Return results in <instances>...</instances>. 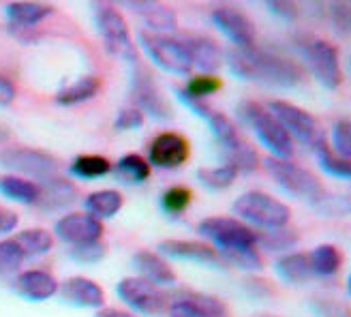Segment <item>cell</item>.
Returning a JSON list of instances; mask_svg holds the SVG:
<instances>
[{
	"label": "cell",
	"mask_w": 351,
	"mask_h": 317,
	"mask_svg": "<svg viewBox=\"0 0 351 317\" xmlns=\"http://www.w3.org/2000/svg\"><path fill=\"white\" fill-rule=\"evenodd\" d=\"M225 56H227V64H230V71L240 80H255L278 88H293L306 80V71L300 62L274 54V51L268 49L236 47L227 51Z\"/></svg>",
	"instance_id": "cell-1"
},
{
	"label": "cell",
	"mask_w": 351,
	"mask_h": 317,
	"mask_svg": "<svg viewBox=\"0 0 351 317\" xmlns=\"http://www.w3.org/2000/svg\"><path fill=\"white\" fill-rule=\"evenodd\" d=\"M238 116L242 118L244 125H249L259 142L266 146L272 156L276 158H289L293 154V139L291 135L285 131V127L274 118V114L263 108L257 101H242L238 105Z\"/></svg>",
	"instance_id": "cell-2"
},
{
	"label": "cell",
	"mask_w": 351,
	"mask_h": 317,
	"mask_svg": "<svg viewBox=\"0 0 351 317\" xmlns=\"http://www.w3.org/2000/svg\"><path fill=\"white\" fill-rule=\"evenodd\" d=\"M208 125L213 129V135L217 139V144L225 156V163L234 165L238 172H253L259 165V152L255 146H251L238 131V127L232 122V118H227L221 112L210 114Z\"/></svg>",
	"instance_id": "cell-3"
},
{
	"label": "cell",
	"mask_w": 351,
	"mask_h": 317,
	"mask_svg": "<svg viewBox=\"0 0 351 317\" xmlns=\"http://www.w3.org/2000/svg\"><path fill=\"white\" fill-rule=\"evenodd\" d=\"M263 165H266L272 178L287 193H291L293 198L306 202H322L326 198V189L322 180L311 169L289 161V158H276V156L263 158Z\"/></svg>",
	"instance_id": "cell-4"
},
{
	"label": "cell",
	"mask_w": 351,
	"mask_h": 317,
	"mask_svg": "<svg viewBox=\"0 0 351 317\" xmlns=\"http://www.w3.org/2000/svg\"><path fill=\"white\" fill-rule=\"evenodd\" d=\"M234 213L263 230H278V227H287L291 219V208L268 193L261 191H249L234 202Z\"/></svg>",
	"instance_id": "cell-5"
},
{
	"label": "cell",
	"mask_w": 351,
	"mask_h": 317,
	"mask_svg": "<svg viewBox=\"0 0 351 317\" xmlns=\"http://www.w3.org/2000/svg\"><path fill=\"white\" fill-rule=\"evenodd\" d=\"M300 49H302V56L311 69V73L315 75V80H317L322 86H326L328 91H337V88L343 84L339 47L326 39L308 37L300 43Z\"/></svg>",
	"instance_id": "cell-6"
},
{
	"label": "cell",
	"mask_w": 351,
	"mask_h": 317,
	"mask_svg": "<svg viewBox=\"0 0 351 317\" xmlns=\"http://www.w3.org/2000/svg\"><path fill=\"white\" fill-rule=\"evenodd\" d=\"M139 43H142L144 51L150 56V60L161 67L163 71L173 73V75H189L191 73V58L189 51L182 41H176L167 34L159 32H148L142 30L139 32Z\"/></svg>",
	"instance_id": "cell-7"
},
{
	"label": "cell",
	"mask_w": 351,
	"mask_h": 317,
	"mask_svg": "<svg viewBox=\"0 0 351 317\" xmlns=\"http://www.w3.org/2000/svg\"><path fill=\"white\" fill-rule=\"evenodd\" d=\"M116 294L129 309L135 311V315L156 317L167 313L169 307V296L161 287H156L139 277L122 279L116 285Z\"/></svg>",
	"instance_id": "cell-8"
},
{
	"label": "cell",
	"mask_w": 351,
	"mask_h": 317,
	"mask_svg": "<svg viewBox=\"0 0 351 317\" xmlns=\"http://www.w3.org/2000/svg\"><path fill=\"white\" fill-rule=\"evenodd\" d=\"M268 110L274 114V118L285 127V131L291 135V139H300V142L315 146L317 148L326 135L322 129V122L315 118L311 112H306L304 108H298V105L289 103V101H280L274 99L268 103Z\"/></svg>",
	"instance_id": "cell-9"
},
{
	"label": "cell",
	"mask_w": 351,
	"mask_h": 317,
	"mask_svg": "<svg viewBox=\"0 0 351 317\" xmlns=\"http://www.w3.org/2000/svg\"><path fill=\"white\" fill-rule=\"evenodd\" d=\"M95 22H97L99 32H101L103 45L112 56L129 60V62L137 60V49H135V43L131 39L129 26H127L125 17L120 15L118 9H114L110 5L99 7L95 13Z\"/></svg>",
	"instance_id": "cell-10"
},
{
	"label": "cell",
	"mask_w": 351,
	"mask_h": 317,
	"mask_svg": "<svg viewBox=\"0 0 351 317\" xmlns=\"http://www.w3.org/2000/svg\"><path fill=\"white\" fill-rule=\"evenodd\" d=\"M197 230L202 236L213 240L221 251L238 249V246H257V232L234 217H208L199 221Z\"/></svg>",
	"instance_id": "cell-11"
},
{
	"label": "cell",
	"mask_w": 351,
	"mask_h": 317,
	"mask_svg": "<svg viewBox=\"0 0 351 317\" xmlns=\"http://www.w3.org/2000/svg\"><path fill=\"white\" fill-rule=\"evenodd\" d=\"M0 165L17 172V176H22V178L28 176V178L41 183L54 178L58 169L56 158L37 148H7L0 152Z\"/></svg>",
	"instance_id": "cell-12"
},
{
	"label": "cell",
	"mask_w": 351,
	"mask_h": 317,
	"mask_svg": "<svg viewBox=\"0 0 351 317\" xmlns=\"http://www.w3.org/2000/svg\"><path fill=\"white\" fill-rule=\"evenodd\" d=\"M169 317H230V309L217 296L204 292L180 290L167 307Z\"/></svg>",
	"instance_id": "cell-13"
},
{
	"label": "cell",
	"mask_w": 351,
	"mask_h": 317,
	"mask_svg": "<svg viewBox=\"0 0 351 317\" xmlns=\"http://www.w3.org/2000/svg\"><path fill=\"white\" fill-rule=\"evenodd\" d=\"M191 156L189 139L180 133L165 131L156 135L148 148V163L161 169H176L182 167Z\"/></svg>",
	"instance_id": "cell-14"
},
{
	"label": "cell",
	"mask_w": 351,
	"mask_h": 317,
	"mask_svg": "<svg viewBox=\"0 0 351 317\" xmlns=\"http://www.w3.org/2000/svg\"><path fill=\"white\" fill-rule=\"evenodd\" d=\"M210 17H213L217 28L238 49L255 47V26L247 17V13L238 11L236 7H217V9H213V15Z\"/></svg>",
	"instance_id": "cell-15"
},
{
	"label": "cell",
	"mask_w": 351,
	"mask_h": 317,
	"mask_svg": "<svg viewBox=\"0 0 351 317\" xmlns=\"http://www.w3.org/2000/svg\"><path fill=\"white\" fill-rule=\"evenodd\" d=\"M56 236L71 246L101 242L103 223L88 213H71V215H64L62 219H58Z\"/></svg>",
	"instance_id": "cell-16"
},
{
	"label": "cell",
	"mask_w": 351,
	"mask_h": 317,
	"mask_svg": "<svg viewBox=\"0 0 351 317\" xmlns=\"http://www.w3.org/2000/svg\"><path fill=\"white\" fill-rule=\"evenodd\" d=\"M131 95H133L137 110L142 114L146 112L156 120H169L173 116L167 99L161 95L159 88L154 86V82H152V78L148 73H135L133 86H131Z\"/></svg>",
	"instance_id": "cell-17"
},
{
	"label": "cell",
	"mask_w": 351,
	"mask_h": 317,
	"mask_svg": "<svg viewBox=\"0 0 351 317\" xmlns=\"http://www.w3.org/2000/svg\"><path fill=\"white\" fill-rule=\"evenodd\" d=\"M60 296L69 305L82 307V309H101L105 305L103 287L97 283V281L86 279V277L66 279L60 287Z\"/></svg>",
	"instance_id": "cell-18"
},
{
	"label": "cell",
	"mask_w": 351,
	"mask_h": 317,
	"mask_svg": "<svg viewBox=\"0 0 351 317\" xmlns=\"http://www.w3.org/2000/svg\"><path fill=\"white\" fill-rule=\"evenodd\" d=\"M159 253L173 257V259L210 263V266H217V263L223 261L217 249H213V246L206 242H197V240H163L159 244Z\"/></svg>",
	"instance_id": "cell-19"
},
{
	"label": "cell",
	"mask_w": 351,
	"mask_h": 317,
	"mask_svg": "<svg viewBox=\"0 0 351 317\" xmlns=\"http://www.w3.org/2000/svg\"><path fill=\"white\" fill-rule=\"evenodd\" d=\"M15 292L28 298L32 303H43L58 292V281L47 270H26L17 274L15 279Z\"/></svg>",
	"instance_id": "cell-20"
},
{
	"label": "cell",
	"mask_w": 351,
	"mask_h": 317,
	"mask_svg": "<svg viewBox=\"0 0 351 317\" xmlns=\"http://www.w3.org/2000/svg\"><path fill=\"white\" fill-rule=\"evenodd\" d=\"M133 268L137 270V277L148 281V283L161 287V285H173L176 272L169 263L152 251H139L133 255Z\"/></svg>",
	"instance_id": "cell-21"
},
{
	"label": "cell",
	"mask_w": 351,
	"mask_h": 317,
	"mask_svg": "<svg viewBox=\"0 0 351 317\" xmlns=\"http://www.w3.org/2000/svg\"><path fill=\"white\" fill-rule=\"evenodd\" d=\"M77 200V189L73 183H69L64 178H49L45 183H39V198H37V206L45 213H56V210H62L66 206H71Z\"/></svg>",
	"instance_id": "cell-22"
},
{
	"label": "cell",
	"mask_w": 351,
	"mask_h": 317,
	"mask_svg": "<svg viewBox=\"0 0 351 317\" xmlns=\"http://www.w3.org/2000/svg\"><path fill=\"white\" fill-rule=\"evenodd\" d=\"M184 47L189 51V58L193 69H199L202 73H215L223 64V51L221 47L206 37H186Z\"/></svg>",
	"instance_id": "cell-23"
},
{
	"label": "cell",
	"mask_w": 351,
	"mask_h": 317,
	"mask_svg": "<svg viewBox=\"0 0 351 317\" xmlns=\"http://www.w3.org/2000/svg\"><path fill=\"white\" fill-rule=\"evenodd\" d=\"M51 13H54V7L45 3H28V0H22V3L7 5V20L15 28H32L41 24Z\"/></svg>",
	"instance_id": "cell-24"
},
{
	"label": "cell",
	"mask_w": 351,
	"mask_h": 317,
	"mask_svg": "<svg viewBox=\"0 0 351 317\" xmlns=\"http://www.w3.org/2000/svg\"><path fill=\"white\" fill-rule=\"evenodd\" d=\"M276 272L280 274V279H285L287 283H293V285L308 283V281L315 277L308 253H289V255H283L276 261Z\"/></svg>",
	"instance_id": "cell-25"
},
{
	"label": "cell",
	"mask_w": 351,
	"mask_h": 317,
	"mask_svg": "<svg viewBox=\"0 0 351 317\" xmlns=\"http://www.w3.org/2000/svg\"><path fill=\"white\" fill-rule=\"evenodd\" d=\"M86 210L88 215H93L95 219H112L114 215L120 213L122 208V196L116 191V189H101V191H95L90 193L86 200Z\"/></svg>",
	"instance_id": "cell-26"
},
{
	"label": "cell",
	"mask_w": 351,
	"mask_h": 317,
	"mask_svg": "<svg viewBox=\"0 0 351 317\" xmlns=\"http://www.w3.org/2000/svg\"><path fill=\"white\" fill-rule=\"evenodd\" d=\"M99 91H101V80L97 75H84V78L75 80L73 84L64 86L62 91H58L56 103L58 105H77V103L95 99Z\"/></svg>",
	"instance_id": "cell-27"
},
{
	"label": "cell",
	"mask_w": 351,
	"mask_h": 317,
	"mask_svg": "<svg viewBox=\"0 0 351 317\" xmlns=\"http://www.w3.org/2000/svg\"><path fill=\"white\" fill-rule=\"evenodd\" d=\"M125 7H131L133 11H137L144 17V22L159 34L161 30L176 28V13L169 7L156 5V3H125Z\"/></svg>",
	"instance_id": "cell-28"
},
{
	"label": "cell",
	"mask_w": 351,
	"mask_h": 317,
	"mask_svg": "<svg viewBox=\"0 0 351 317\" xmlns=\"http://www.w3.org/2000/svg\"><path fill=\"white\" fill-rule=\"evenodd\" d=\"M0 193L20 204H37L39 185L22 176H0Z\"/></svg>",
	"instance_id": "cell-29"
},
{
	"label": "cell",
	"mask_w": 351,
	"mask_h": 317,
	"mask_svg": "<svg viewBox=\"0 0 351 317\" xmlns=\"http://www.w3.org/2000/svg\"><path fill=\"white\" fill-rule=\"evenodd\" d=\"M116 176L120 183L127 185H142L150 178V163L142 154L129 152L125 156H120V161L116 163Z\"/></svg>",
	"instance_id": "cell-30"
},
{
	"label": "cell",
	"mask_w": 351,
	"mask_h": 317,
	"mask_svg": "<svg viewBox=\"0 0 351 317\" xmlns=\"http://www.w3.org/2000/svg\"><path fill=\"white\" fill-rule=\"evenodd\" d=\"M13 242L17 244V249L22 251V255L26 259V257L45 255L51 249V244H54V236L41 230V227H37V230H24L20 234H15Z\"/></svg>",
	"instance_id": "cell-31"
},
{
	"label": "cell",
	"mask_w": 351,
	"mask_h": 317,
	"mask_svg": "<svg viewBox=\"0 0 351 317\" xmlns=\"http://www.w3.org/2000/svg\"><path fill=\"white\" fill-rule=\"evenodd\" d=\"M313 272L319 277H332L337 274L343 266V253L335 244H319L313 253H308Z\"/></svg>",
	"instance_id": "cell-32"
},
{
	"label": "cell",
	"mask_w": 351,
	"mask_h": 317,
	"mask_svg": "<svg viewBox=\"0 0 351 317\" xmlns=\"http://www.w3.org/2000/svg\"><path fill=\"white\" fill-rule=\"evenodd\" d=\"M110 172H112L110 158H105L101 154H80L71 163V174L75 176V178H82V180L103 178V176H108Z\"/></svg>",
	"instance_id": "cell-33"
},
{
	"label": "cell",
	"mask_w": 351,
	"mask_h": 317,
	"mask_svg": "<svg viewBox=\"0 0 351 317\" xmlns=\"http://www.w3.org/2000/svg\"><path fill=\"white\" fill-rule=\"evenodd\" d=\"M238 174L240 172L234 165L223 163V165H217V167H202V169H197V180L204 187H208V189L221 191V189L232 187Z\"/></svg>",
	"instance_id": "cell-34"
},
{
	"label": "cell",
	"mask_w": 351,
	"mask_h": 317,
	"mask_svg": "<svg viewBox=\"0 0 351 317\" xmlns=\"http://www.w3.org/2000/svg\"><path fill=\"white\" fill-rule=\"evenodd\" d=\"M317 158H319V165L328 174L339 176V178H351V158H345V156L337 154L328 146L326 139L317 146Z\"/></svg>",
	"instance_id": "cell-35"
},
{
	"label": "cell",
	"mask_w": 351,
	"mask_h": 317,
	"mask_svg": "<svg viewBox=\"0 0 351 317\" xmlns=\"http://www.w3.org/2000/svg\"><path fill=\"white\" fill-rule=\"evenodd\" d=\"M221 88H223V80L217 78L215 73H197V75H191V80L186 82L182 93L191 99L202 101L210 95L219 93Z\"/></svg>",
	"instance_id": "cell-36"
},
{
	"label": "cell",
	"mask_w": 351,
	"mask_h": 317,
	"mask_svg": "<svg viewBox=\"0 0 351 317\" xmlns=\"http://www.w3.org/2000/svg\"><path fill=\"white\" fill-rule=\"evenodd\" d=\"M298 242V232L291 227H278V230L257 232V244L268 251H285Z\"/></svg>",
	"instance_id": "cell-37"
},
{
	"label": "cell",
	"mask_w": 351,
	"mask_h": 317,
	"mask_svg": "<svg viewBox=\"0 0 351 317\" xmlns=\"http://www.w3.org/2000/svg\"><path fill=\"white\" fill-rule=\"evenodd\" d=\"M221 259L232 263L236 268L242 270H259L261 268V257L257 253L255 246H238V249H225L219 251Z\"/></svg>",
	"instance_id": "cell-38"
},
{
	"label": "cell",
	"mask_w": 351,
	"mask_h": 317,
	"mask_svg": "<svg viewBox=\"0 0 351 317\" xmlns=\"http://www.w3.org/2000/svg\"><path fill=\"white\" fill-rule=\"evenodd\" d=\"M191 202H193V191L182 185L169 187L161 196V208L167 215H182L191 206Z\"/></svg>",
	"instance_id": "cell-39"
},
{
	"label": "cell",
	"mask_w": 351,
	"mask_h": 317,
	"mask_svg": "<svg viewBox=\"0 0 351 317\" xmlns=\"http://www.w3.org/2000/svg\"><path fill=\"white\" fill-rule=\"evenodd\" d=\"M330 148L345 158H351V118H341L335 122Z\"/></svg>",
	"instance_id": "cell-40"
},
{
	"label": "cell",
	"mask_w": 351,
	"mask_h": 317,
	"mask_svg": "<svg viewBox=\"0 0 351 317\" xmlns=\"http://www.w3.org/2000/svg\"><path fill=\"white\" fill-rule=\"evenodd\" d=\"M24 261L22 251L17 249V244L13 238H7L0 242V274H9L20 268V263Z\"/></svg>",
	"instance_id": "cell-41"
},
{
	"label": "cell",
	"mask_w": 351,
	"mask_h": 317,
	"mask_svg": "<svg viewBox=\"0 0 351 317\" xmlns=\"http://www.w3.org/2000/svg\"><path fill=\"white\" fill-rule=\"evenodd\" d=\"M330 22L335 26V30L343 37L351 34V3H345V0H339V3H332L328 9Z\"/></svg>",
	"instance_id": "cell-42"
},
{
	"label": "cell",
	"mask_w": 351,
	"mask_h": 317,
	"mask_svg": "<svg viewBox=\"0 0 351 317\" xmlns=\"http://www.w3.org/2000/svg\"><path fill=\"white\" fill-rule=\"evenodd\" d=\"M144 125V114L139 112L137 108H127V110H120L116 114L114 120V127L118 131H135Z\"/></svg>",
	"instance_id": "cell-43"
},
{
	"label": "cell",
	"mask_w": 351,
	"mask_h": 317,
	"mask_svg": "<svg viewBox=\"0 0 351 317\" xmlns=\"http://www.w3.org/2000/svg\"><path fill=\"white\" fill-rule=\"evenodd\" d=\"M108 253L105 249V244L101 242H93V244H84V246H73L71 249V257L77 259V261H84V263H95V261H101Z\"/></svg>",
	"instance_id": "cell-44"
},
{
	"label": "cell",
	"mask_w": 351,
	"mask_h": 317,
	"mask_svg": "<svg viewBox=\"0 0 351 317\" xmlns=\"http://www.w3.org/2000/svg\"><path fill=\"white\" fill-rule=\"evenodd\" d=\"M268 9L280 17H285V20H295L298 13H300L295 3H285V0H272V3H268Z\"/></svg>",
	"instance_id": "cell-45"
},
{
	"label": "cell",
	"mask_w": 351,
	"mask_h": 317,
	"mask_svg": "<svg viewBox=\"0 0 351 317\" xmlns=\"http://www.w3.org/2000/svg\"><path fill=\"white\" fill-rule=\"evenodd\" d=\"M317 309L322 311L324 317H351V313L345 307H341L337 303H330V301H322L317 305Z\"/></svg>",
	"instance_id": "cell-46"
},
{
	"label": "cell",
	"mask_w": 351,
	"mask_h": 317,
	"mask_svg": "<svg viewBox=\"0 0 351 317\" xmlns=\"http://www.w3.org/2000/svg\"><path fill=\"white\" fill-rule=\"evenodd\" d=\"M15 99V86L9 78L0 75V108H5V105L13 103Z\"/></svg>",
	"instance_id": "cell-47"
},
{
	"label": "cell",
	"mask_w": 351,
	"mask_h": 317,
	"mask_svg": "<svg viewBox=\"0 0 351 317\" xmlns=\"http://www.w3.org/2000/svg\"><path fill=\"white\" fill-rule=\"evenodd\" d=\"M17 215L13 210H7V208H0V234H9L17 227Z\"/></svg>",
	"instance_id": "cell-48"
},
{
	"label": "cell",
	"mask_w": 351,
	"mask_h": 317,
	"mask_svg": "<svg viewBox=\"0 0 351 317\" xmlns=\"http://www.w3.org/2000/svg\"><path fill=\"white\" fill-rule=\"evenodd\" d=\"M247 287H249V292H253V294H270V287H268V283L266 281H257V279H251V281H247Z\"/></svg>",
	"instance_id": "cell-49"
},
{
	"label": "cell",
	"mask_w": 351,
	"mask_h": 317,
	"mask_svg": "<svg viewBox=\"0 0 351 317\" xmlns=\"http://www.w3.org/2000/svg\"><path fill=\"white\" fill-rule=\"evenodd\" d=\"M97 317H139L131 311H120V309H101Z\"/></svg>",
	"instance_id": "cell-50"
},
{
	"label": "cell",
	"mask_w": 351,
	"mask_h": 317,
	"mask_svg": "<svg viewBox=\"0 0 351 317\" xmlns=\"http://www.w3.org/2000/svg\"><path fill=\"white\" fill-rule=\"evenodd\" d=\"M347 290H349V296H351V277H349V281H347Z\"/></svg>",
	"instance_id": "cell-51"
}]
</instances>
